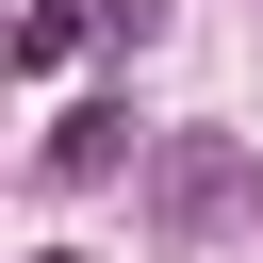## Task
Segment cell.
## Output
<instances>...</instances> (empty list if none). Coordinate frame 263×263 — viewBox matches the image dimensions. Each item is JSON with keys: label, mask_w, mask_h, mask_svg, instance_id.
Instances as JSON below:
<instances>
[{"label": "cell", "mask_w": 263, "mask_h": 263, "mask_svg": "<svg viewBox=\"0 0 263 263\" xmlns=\"http://www.w3.org/2000/svg\"><path fill=\"white\" fill-rule=\"evenodd\" d=\"M49 263H66V247H49Z\"/></svg>", "instance_id": "obj_3"}, {"label": "cell", "mask_w": 263, "mask_h": 263, "mask_svg": "<svg viewBox=\"0 0 263 263\" xmlns=\"http://www.w3.org/2000/svg\"><path fill=\"white\" fill-rule=\"evenodd\" d=\"M115 164H132V99H82L49 132V181H115Z\"/></svg>", "instance_id": "obj_2"}, {"label": "cell", "mask_w": 263, "mask_h": 263, "mask_svg": "<svg viewBox=\"0 0 263 263\" xmlns=\"http://www.w3.org/2000/svg\"><path fill=\"white\" fill-rule=\"evenodd\" d=\"M230 197H247V164H230L214 132H164V164H148V214H164V230H214Z\"/></svg>", "instance_id": "obj_1"}]
</instances>
